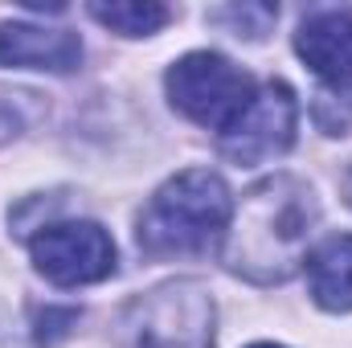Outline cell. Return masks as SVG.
I'll return each instance as SVG.
<instances>
[{
    "label": "cell",
    "mask_w": 352,
    "mask_h": 348,
    "mask_svg": "<svg viewBox=\"0 0 352 348\" xmlns=\"http://www.w3.org/2000/svg\"><path fill=\"white\" fill-rule=\"evenodd\" d=\"M320 221V201L311 184L291 173H274L242 193L234 205L226 234H221V262L230 274L246 283H287L303 262L307 242Z\"/></svg>",
    "instance_id": "cell-1"
},
{
    "label": "cell",
    "mask_w": 352,
    "mask_h": 348,
    "mask_svg": "<svg viewBox=\"0 0 352 348\" xmlns=\"http://www.w3.org/2000/svg\"><path fill=\"white\" fill-rule=\"evenodd\" d=\"M234 213L226 180L209 168H188L164 180L135 221V242L148 259L201 254L221 242L226 221Z\"/></svg>",
    "instance_id": "cell-2"
},
{
    "label": "cell",
    "mask_w": 352,
    "mask_h": 348,
    "mask_svg": "<svg viewBox=\"0 0 352 348\" xmlns=\"http://www.w3.org/2000/svg\"><path fill=\"white\" fill-rule=\"evenodd\" d=\"M164 87H168V102L184 119L201 127H217V131L230 127L234 115L254 94V83L246 70H238L230 58L209 54V50L184 54L180 62H173L164 74Z\"/></svg>",
    "instance_id": "cell-3"
},
{
    "label": "cell",
    "mask_w": 352,
    "mask_h": 348,
    "mask_svg": "<svg viewBox=\"0 0 352 348\" xmlns=\"http://www.w3.org/2000/svg\"><path fill=\"white\" fill-rule=\"evenodd\" d=\"M131 348H213V299L197 283H168L131 307Z\"/></svg>",
    "instance_id": "cell-4"
},
{
    "label": "cell",
    "mask_w": 352,
    "mask_h": 348,
    "mask_svg": "<svg viewBox=\"0 0 352 348\" xmlns=\"http://www.w3.org/2000/svg\"><path fill=\"white\" fill-rule=\"evenodd\" d=\"M295 127H299L295 90L287 83H266L234 115V123L217 131L221 135L217 144H221V156L234 164H266L295 144Z\"/></svg>",
    "instance_id": "cell-5"
},
{
    "label": "cell",
    "mask_w": 352,
    "mask_h": 348,
    "mask_svg": "<svg viewBox=\"0 0 352 348\" xmlns=\"http://www.w3.org/2000/svg\"><path fill=\"white\" fill-rule=\"evenodd\" d=\"M29 254L54 287H87L115 274V242L98 221H54L33 234Z\"/></svg>",
    "instance_id": "cell-6"
},
{
    "label": "cell",
    "mask_w": 352,
    "mask_h": 348,
    "mask_svg": "<svg viewBox=\"0 0 352 348\" xmlns=\"http://www.w3.org/2000/svg\"><path fill=\"white\" fill-rule=\"evenodd\" d=\"M82 62V41L70 29H45L29 21L0 25V66L4 70H50L70 74Z\"/></svg>",
    "instance_id": "cell-7"
},
{
    "label": "cell",
    "mask_w": 352,
    "mask_h": 348,
    "mask_svg": "<svg viewBox=\"0 0 352 348\" xmlns=\"http://www.w3.org/2000/svg\"><path fill=\"white\" fill-rule=\"evenodd\" d=\"M295 54L328 87L352 83V8H320L295 33Z\"/></svg>",
    "instance_id": "cell-8"
},
{
    "label": "cell",
    "mask_w": 352,
    "mask_h": 348,
    "mask_svg": "<svg viewBox=\"0 0 352 348\" xmlns=\"http://www.w3.org/2000/svg\"><path fill=\"white\" fill-rule=\"evenodd\" d=\"M307 287L324 312H352V234H332L307 254Z\"/></svg>",
    "instance_id": "cell-9"
},
{
    "label": "cell",
    "mask_w": 352,
    "mask_h": 348,
    "mask_svg": "<svg viewBox=\"0 0 352 348\" xmlns=\"http://www.w3.org/2000/svg\"><path fill=\"white\" fill-rule=\"evenodd\" d=\"M87 12L98 25H107L111 33H119V37H152V33H160V29L173 21V8H168V4H156V0L87 4Z\"/></svg>",
    "instance_id": "cell-10"
},
{
    "label": "cell",
    "mask_w": 352,
    "mask_h": 348,
    "mask_svg": "<svg viewBox=\"0 0 352 348\" xmlns=\"http://www.w3.org/2000/svg\"><path fill=\"white\" fill-rule=\"evenodd\" d=\"M274 17H278V8H274V4H230V8L209 12V21L230 25V33H234V37H246V41L266 37V29L274 25Z\"/></svg>",
    "instance_id": "cell-11"
},
{
    "label": "cell",
    "mask_w": 352,
    "mask_h": 348,
    "mask_svg": "<svg viewBox=\"0 0 352 348\" xmlns=\"http://www.w3.org/2000/svg\"><path fill=\"white\" fill-rule=\"evenodd\" d=\"M311 115H316V123H320L328 135H349V127H352V83L349 87L320 90Z\"/></svg>",
    "instance_id": "cell-12"
},
{
    "label": "cell",
    "mask_w": 352,
    "mask_h": 348,
    "mask_svg": "<svg viewBox=\"0 0 352 348\" xmlns=\"http://www.w3.org/2000/svg\"><path fill=\"white\" fill-rule=\"evenodd\" d=\"M340 193H344V201L352 205V168L344 173V180H340Z\"/></svg>",
    "instance_id": "cell-13"
},
{
    "label": "cell",
    "mask_w": 352,
    "mask_h": 348,
    "mask_svg": "<svg viewBox=\"0 0 352 348\" xmlns=\"http://www.w3.org/2000/svg\"><path fill=\"white\" fill-rule=\"evenodd\" d=\"M250 348H283V345H250Z\"/></svg>",
    "instance_id": "cell-14"
}]
</instances>
